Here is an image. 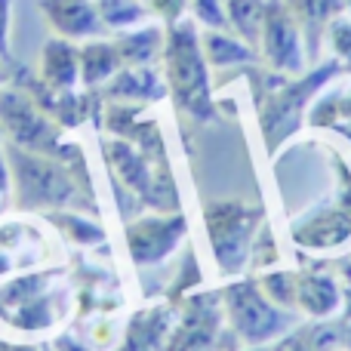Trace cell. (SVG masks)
<instances>
[{"mask_svg":"<svg viewBox=\"0 0 351 351\" xmlns=\"http://www.w3.org/2000/svg\"><path fill=\"white\" fill-rule=\"evenodd\" d=\"M225 19L250 43H256V37L262 34V25H265V3L262 0H225Z\"/></svg>","mask_w":351,"mask_h":351,"instance_id":"17","label":"cell"},{"mask_svg":"<svg viewBox=\"0 0 351 351\" xmlns=\"http://www.w3.org/2000/svg\"><path fill=\"white\" fill-rule=\"evenodd\" d=\"M6 80H10V71H6L3 59H0V90H3V86H6Z\"/></svg>","mask_w":351,"mask_h":351,"instance_id":"24","label":"cell"},{"mask_svg":"<svg viewBox=\"0 0 351 351\" xmlns=\"http://www.w3.org/2000/svg\"><path fill=\"white\" fill-rule=\"evenodd\" d=\"M262 37H265V53L268 59L278 68H299V40H296V28L287 19V12L280 10L278 0L265 3V25H262Z\"/></svg>","mask_w":351,"mask_h":351,"instance_id":"10","label":"cell"},{"mask_svg":"<svg viewBox=\"0 0 351 351\" xmlns=\"http://www.w3.org/2000/svg\"><path fill=\"white\" fill-rule=\"evenodd\" d=\"M225 305H228V315L234 321L237 333L250 342H262L268 336H274L284 321H278L271 308L265 305V299L256 293L253 284H237L225 293Z\"/></svg>","mask_w":351,"mask_h":351,"instance_id":"6","label":"cell"},{"mask_svg":"<svg viewBox=\"0 0 351 351\" xmlns=\"http://www.w3.org/2000/svg\"><path fill=\"white\" fill-rule=\"evenodd\" d=\"M53 351H96V348H90L86 342H80V339H74V336L62 333L59 339L53 342Z\"/></svg>","mask_w":351,"mask_h":351,"instance_id":"21","label":"cell"},{"mask_svg":"<svg viewBox=\"0 0 351 351\" xmlns=\"http://www.w3.org/2000/svg\"><path fill=\"white\" fill-rule=\"evenodd\" d=\"M99 93H102L105 102L145 105L167 96V80L152 65H123Z\"/></svg>","mask_w":351,"mask_h":351,"instance_id":"8","label":"cell"},{"mask_svg":"<svg viewBox=\"0 0 351 351\" xmlns=\"http://www.w3.org/2000/svg\"><path fill=\"white\" fill-rule=\"evenodd\" d=\"M96 10L108 31H127L148 22V6L139 0H96Z\"/></svg>","mask_w":351,"mask_h":351,"instance_id":"15","label":"cell"},{"mask_svg":"<svg viewBox=\"0 0 351 351\" xmlns=\"http://www.w3.org/2000/svg\"><path fill=\"white\" fill-rule=\"evenodd\" d=\"M40 10L56 34L68 40H90L105 31L96 0H40Z\"/></svg>","mask_w":351,"mask_h":351,"instance_id":"7","label":"cell"},{"mask_svg":"<svg viewBox=\"0 0 351 351\" xmlns=\"http://www.w3.org/2000/svg\"><path fill=\"white\" fill-rule=\"evenodd\" d=\"M121 68H123V62H121L114 40L90 37V40L80 43V84L86 90H102Z\"/></svg>","mask_w":351,"mask_h":351,"instance_id":"12","label":"cell"},{"mask_svg":"<svg viewBox=\"0 0 351 351\" xmlns=\"http://www.w3.org/2000/svg\"><path fill=\"white\" fill-rule=\"evenodd\" d=\"M49 222L62 231L71 243L80 247H93V243H105V231L99 222L80 216V210H53L49 213Z\"/></svg>","mask_w":351,"mask_h":351,"instance_id":"14","label":"cell"},{"mask_svg":"<svg viewBox=\"0 0 351 351\" xmlns=\"http://www.w3.org/2000/svg\"><path fill=\"white\" fill-rule=\"evenodd\" d=\"M200 47H204V56H206V65H241V62H250L253 59V53H250V47H243V43L231 40V37L219 34L216 28L206 31L204 40H200Z\"/></svg>","mask_w":351,"mask_h":351,"instance_id":"16","label":"cell"},{"mask_svg":"<svg viewBox=\"0 0 351 351\" xmlns=\"http://www.w3.org/2000/svg\"><path fill=\"white\" fill-rule=\"evenodd\" d=\"M0 351H37L31 346H10V342H0Z\"/></svg>","mask_w":351,"mask_h":351,"instance_id":"23","label":"cell"},{"mask_svg":"<svg viewBox=\"0 0 351 351\" xmlns=\"http://www.w3.org/2000/svg\"><path fill=\"white\" fill-rule=\"evenodd\" d=\"M0 136H3V133H0Z\"/></svg>","mask_w":351,"mask_h":351,"instance_id":"26","label":"cell"},{"mask_svg":"<svg viewBox=\"0 0 351 351\" xmlns=\"http://www.w3.org/2000/svg\"><path fill=\"white\" fill-rule=\"evenodd\" d=\"M188 6V0H148V12H158L167 25H176L182 16V10Z\"/></svg>","mask_w":351,"mask_h":351,"instance_id":"19","label":"cell"},{"mask_svg":"<svg viewBox=\"0 0 351 351\" xmlns=\"http://www.w3.org/2000/svg\"><path fill=\"white\" fill-rule=\"evenodd\" d=\"M185 237V219L179 213H154L139 216L127 225V250L133 265H160Z\"/></svg>","mask_w":351,"mask_h":351,"instance_id":"5","label":"cell"},{"mask_svg":"<svg viewBox=\"0 0 351 351\" xmlns=\"http://www.w3.org/2000/svg\"><path fill=\"white\" fill-rule=\"evenodd\" d=\"M12 188V176H10V164H6V154L0 152V197Z\"/></svg>","mask_w":351,"mask_h":351,"instance_id":"22","label":"cell"},{"mask_svg":"<svg viewBox=\"0 0 351 351\" xmlns=\"http://www.w3.org/2000/svg\"><path fill=\"white\" fill-rule=\"evenodd\" d=\"M6 164L12 176V194L19 210H90L99 213L90 197V185L68 164L40 152H28L19 145H6Z\"/></svg>","mask_w":351,"mask_h":351,"instance_id":"1","label":"cell"},{"mask_svg":"<svg viewBox=\"0 0 351 351\" xmlns=\"http://www.w3.org/2000/svg\"><path fill=\"white\" fill-rule=\"evenodd\" d=\"M40 351H53V346H49V348H40Z\"/></svg>","mask_w":351,"mask_h":351,"instance_id":"25","label":"cell"},{"mask_svg":"<svg viewBox=\"0 0 351 351\" xmlns=\"http://www.w3.org/2000/svg\"><path fill=\"white\" fill-rule=\"evenodd\" d=\"M0 133L10 139V145L49 154L68 167L80 160V148L62 139V127L37 108V102L22 86L0 90Z\"/></svg>","mask_w":351,"mask_h":351,"instance_id":"3","label":"cell"},{"mask_svg":"<svg viewBox=\"0 0 351 351\" xmlns=\"http://www.w3.org/2000/svg\"><path fill=\"white\" fill-rule=\"evenodd\" d=\"M10 28H12V0H0V59L10 62Z\"/></svg>","mask_w":351,"mask_h":351,"instance_id":"20","label":"cell"},{"mask_svg":"<svg viewBox=\"0 0 351 351\" xmlns=\"http://www.w3.org/2000/svg\"><path fill=\"white\" fill-rule=\"evenodd\" d=\"M40 80L53 90H74L80 84V47L68 37H49L40 49Z\"/></svg>","mask_w":351,"mask_h":351,"instance_id":"9","label":"cell"},{"mask_svg":"<svg viewBox=\"0 0 351 351\" xmlns=\"http://www.w3.org/2000/svg\"><path fill=\"white\" fill-rule=\"evenodd\" d=\"M188 6H191L197 22L210 25V28H222L225 25V10L219 0H188Z\"/></svg>","mask_w":351,"mask_h":351,"instance_id":"18","label":"cell"},{"mask_svg":"<svg viewBox=\"0 0 351 351\" xmlns=\"http://www.w3.org/2000/svg\"><path fill=\"white\" fill-rule=\"evenodd\" d=\"M164 80H167V93L179 105V111H185L194 121H213L206 56L191 22H176L167 28Z\"/></svg>","mask_w":351,"mask_h":351,"instance_id":"2","label":"cell"},{"mask_svg":"<svg viewBox=\"0 0 351 351\" xmlns=\"http://www.w3.org/2000/svg\"><path fill=\"white\" fill-rule=\"evenodd\" d=\"M204 219L216 262L225 271H237L247 259L250 237H253L259 213L237 204V200H216V204H206Z\"/></svg>","mask_w":351,"mask_h":351,"instance_id":"4","label":"cell"},{"mask_svg":"<svg viewBox=\"0 0 351 351\" xmlns=\"http://www.w3.org/2000/svg\"><path fill=\"white\" fill-rule=\"evenodd\" d=\"M173 327V311L167 305H152L145 311H136L123 330V346L117 351H158L167 346V333Z\"/></svg>","mask_w":351,"mask_h":351,"instance_id":"11","label":"cell"},{"mask_svg":"<svg viewBox=\"0 0 351 351\" xmlns=\"http://www.w3.org/2000/svg\"><path fill=\"white\" fill-rule=\"evenodd\" d=\"M164 43H167V31L148 22L127 31H117L114 37V47L121 53L123 65H154L164 56Z\"/></svg>","mask_w":351,"mask_h":351,"instance_id":"13","label":"cell"}]
</instances>
